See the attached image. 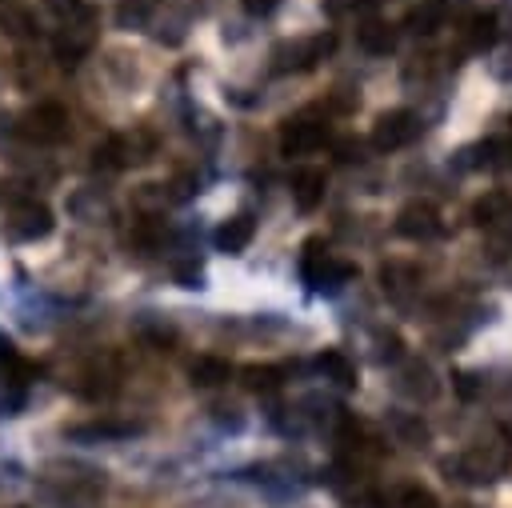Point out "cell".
<instances>
[{"mask_svg": "<svg viewBox=\"0 0 512 508\" xmlns=\"http://www.w3.org/2000/svg\"><path fill=\"white\" fill-rule=\"evenodd\" d=\"M512 212V192L508 188H488L476 204H472V224L476 228H488L492 220H500V216H508Z\"/></svg>", "mask_w": 512, "mask_h": 508, "instance_id": "20", "label": "cell"}, {"mask_svg": "<svg viewBox=\"0 0 512 508\" xmlns=\"http://www.w3.org/2000/svg\"><path fill=\"white\" fill-rule=\"evenodd\" d=\"M508 444H472L460 456L444 460L440 468L448 472V480H464V484H492L496 476H504L508 468Z\"/></svg>", "mask_w": 512, "mask_h": 508, "instance_id": "2", "label": "cell"}, {"mask_svg": "<svg viewBox=\"0 0 512 508\" xmlns=\"http://www.w3.org/2000/svg\"><path fill=\"white\" fill-rule=\"evenodd\" d=\"M300 276L312 292H340L344 284L356 280V264L332 256L324 236H308L304 248H300Z\"/></svg>", "mask_w": 512, "mask_h": 508, "instance_id": "1", "label": "cell"}, {"mask_svg": "<svg viewBox=\"0 0 512 508\" xmlns=\"http://www.w3.org/2000/svg\"><path fill=\"white\" fill-rule=\"evenodd\" d=\"M420 116L408 112V108H392V112H380L376 124H372V148L380 152H396V148H408L416 136H420Z\"/></svg>", "mask_w": 512, "mask_h": 508, "instance_id": "7", "label": "cell"}, {"mask_svg": "<svg viewBox=\"0 0 512 508\" xmlns=\"http://www.w3.org/2000/svg\"><path fill=\"white\" fill-rule=\"evenodd\" d=\"M240 8H244L248 16H268V12L280 8V0H240Z\"/></svg>", "mask_w": 512, "mask_h": 508, "instance_id": "33", "label": "cell"}, {"mask_svg": "<svg viewBox=\"0 0 512 508\" xmlns=\"http://www.w3.org/2000/svg\"><path fill=\"white\" fill-rule=\"evenodd\" d=\"M252 236H256V216L252 212H232L228 220H220L212 240H216V248L224 256H236V252H244L252 244Z\"/></svg>", "mask_w": 512, "mask_h": 508, "instance_id": "11", "label": "cell"}, {"mask_svg": "<svg viewBox=\"0 0 512 508\" xmlns=\"http://www.w3.org/2000/svg\"><path fill=\"white\" fill-rule=\"evenodd\" d=\"M356 44H360L364 52H372V56H388V52L396 48V28H392L388 20H380V16H368V20L356 28Z\"/></svg>", "mask_w": 512, "mask_h": 508, "instance_id": "14", "label": "cell"}, {"mask_svg": "<svg viewBox=\"0 0 512 508\" xmlns=\"http://www.w3.org/2000/svg\"><path fill=\"white\" fill-rule=\"evenodd\" d=\"M80 380H88V384L76 388L84 400H104V396H112V392L120 388V372H116L112 360H92V364L80 372Z\"/></svg>", "mask_w": 512, "mask_h": 508, "instance_id": "13", "label": "cell"}, {"mask_svg": "<svg viewBox=\"0 0 512 508\" xmlns=\"http://www.w3.org/2000/svg\"><path fill=\"white\" fill-rule=\"evenodd\" d=\"M392 508H440V500H436L428 488H420V484H404V488L396 492Z\"/></svg>", "mask_w": 512, "mask_h": 508, "instance_id": "28", "label": "cell"}, {"mask_svg": "<svg viewBox=\"0 0 512 508\" xmlns=\"http://www.w3.org/2000/svg\"><path fill=\"white\" fill-rule=\"evenodd\" d=\"M444 16H448V0H420L408 16H404V28L412 36H432L436 28H444Z\"/></svg>", "mask_w": 512, "mask_h": 508, "instance_id": "16", "label": "cell"}, {"mask_svg": "<svg viewBox=\"0 0 512 508\" xmlns=\"http://www.w3.org/2000/svg\"><path fill=\"white\" fill-rule=\"evenodd\" d=\"M96 44V20H80V24H60L52 36V52L60 64H76L92 52Z\"/></svg>", "mask_w": 512, "mask_h": 508, "instance_id": "10", "label": "cell"}, {"mask_svg": "<svg viewBox=\"0 0 512 508\" xmlns=\"http://www.w3.org/2000/svg\"><path fill=\"white\" fill-rule=\"evenodd\" d=\"M324 188H328V180H324L320 168H300V172L292 176V200H296V208H300V212L320 208Z\"/></svg>", "mask_w": 512, "mask_h": 508, "instance_id": "15", "label": "cell"}, {"mask_svg": "<svg viewBox=\"0 0 512 508\" xmlns=\"http://www.w3.org/2000/svg\"><path fill=\"white\" fill-rule=\"evenodd\" d=\"M332 140V128L316 116H292L280 124V152L284 156H308Z\"/></svg>", "mask_w": 512, "mask_h": 508, "instance_id": "8", "label": "cell"}, {"mask_svg": "<svg viewBox=\"0 0 512 508\" xmlns=\"http://www.w3.org/2000/svg\"><path fill=\"white\" fill-rule=\"evenodd\" d=\"M504 436H508V444H512V420H508V424H504Z\"/></svg>", "mask_w": 512, "mask_h": 508, "instance_id": "35", "label": "cell"}, {"mask_svg": "<svg viewBox=\"0 0 512 508\" xmlns=\"http://www.w3.org/2000/svg\"><path fill=\"white\" fill-rule=\"evenodd\" d=\"M392 228H396V236L424 244V240L444 236V216H440V208H436L432 200H408V204L396 212Z\"/></svg>", "mask_w": 512, "mask_h": 508, "instance_id": "6", "label": "cell"}, {"mask_svg": "<svg viewBox=\"0 0 512 508\" xmlns=\"http://www.w3.org/2000/svg\"><path fill=\"white\" fill-rule=\"evenodd\" d=\"M16 132H20L24 140H32V144H60V140L68 136V108L56 104V100H36V104L20 116Z\"/></svg>", "mask_w": 512, "mask_h": 508, "instance_id": "5", "label": "cell"}, {"mask_svg": "<svg viewBox=\"0 0 512 508\" xmlns=\"http://www.w3.org/2000/svg\"><path fill=\"white\" fill-rule=\"evenodd\" d=\"M396 392L408 396V400H432L440 392V384H436V376L424 360H404L400 372H396Z\"/></svg>", "mask_w": 512, "mask_h": 508, "instance_id": "12", "label": "cell"}, {"mask_svg": "<svg viewBox=\"0 0 512 508\" xmlns=\"http://www.w3.org/2000/svg\"><path fill=\"white\" fill-rule=\"evenodd\" d=\"M316 368L324 372V380H332L336 388H356L360 380H356V364L340 352V348H324L320 356H316Z\"/></svg>", "mask_w": 512, "mask_h": 508, "instance_id": "18", "label": "cell"}, {"mask_svg": "<svg viewBox=\"0 0 512 508\" xmlns=\"http://www.w3.org/2000/svg\"><path fill=\"white\" fill-rule=\"evenodd\" d=\"M0 32L12 36V40H28V36H36V16H32L28 8L4 4V8H0Z\"/></svg>", "mask_w": 512, "mask_h": 508, "instance_id": "22", "label": "cell"}, {"mask_svg": "<svg viewBox=\"0 0 512 508\" xmlns=\"http://www.w3.org/2000/svg\"><path fill=\"white\" fill-rule=\"evenodd\" d=\"M336 160H340V164L360 160V140H340V144H336Z\"/></svg>", "mask_w": 512, "mask_h": 508, "instance_id": "34", "label": "cell"}, {"mask_svg": "<svg viewBox=\"0 0 512 508\" xmlns=\"http://www.w3.org/2000/svg\"><path fill=\"white\" fill-rule=\"evenodd\" d=\"M480 232H484V244H488V252H492L496 260H508V256H512V212L500 216V220H492V224L480 228Z\"/></svg>", "mask_w": 512, "mask_h": 508, "instance_id": "23", "label": "cell"}, {"mask_svg": "<svg viewBox=\"0 0 512 508\" xmlns=\"http://www.w3.org/2000/svg\"><path fill=\"white\" fill-rule=\"evenodd\" d=\"M188 376H192L196 388H220V384H228L232 364H228L224 356H196V360L188 364Z\"/></svg>", "mask_w": 512, "mask_h": 508, "instance_id": "19", "label": "cell"}, {"mask_svg": "<svg viewBox=\"0 0 512 508\" xmlns=\"http://www.w3.org/2000/svg\"><path fill=\"white\" fill-rule=\"evenodd\" d=\"M392 424H396V436H400L404 444H424V440H428V428L420 424V416L400 412V416H392Z\"/></svg>", "mask_w": 512, "mask_h": 508, "instance_id": "29", "label": "cell"}, {"mask_svg": "<svg viewBox=\"0 0 512 508\" xmlns=\"http://www.w3.org/2000/svg\"><path fill=\"white\" fill-rule=\"evenodd\" d=\"M240 376H244L248 392H276L280 380H284V368H276V364H248Z\"/></svg>", "mask_w": 512, "mask_h": 508, "instance_id": "25", "label": "cell"}, {"mask_svg": "<svg viewBox=\"0 0 512 508\" xmlns=\"http://www.w3.org/2000/svg\"><path fill=\"white\" fill-rule=\"evenodd\" d=\"M156 16V0H120L116 4V28L124 32H148Z\"/></svg>", "mask_w": 512, "mask_h": 508, "instance_id": "21", "label": "cell"}, {"mask_svg": "<svg viewBox=\"0 0 512 508\" xmlns=\"http://www.w3.org/2000/svg\"><path fill=\"white\" fill-rule=\"evenodd\" d=\"M16 508H24V504H16Z\"/></svg>", "mask_w": 512, "mask_h": 508, "instance_id": "36", "label": "cell"}, {"mask_svg": "<svg viewBox=\"0 0 512 508\" xmlns=\"http://www.w3.org/2000/svg\"><path fill=\"white\" fill-rule=\"evenodd\" d=\"M136 332H140L148 344H156V348H164V344L176 340V328H172L164 316H156V312H144V316L136 320Z\"/></svg>", "mask_w": 512, "mask_h": 508, "instance_id": "27", "label": "cell"}, {"mask_svg": "<svg viewBox=\"0 0 512 508\" xmlns=\"http://www.w3.org/2000/svg\"><path fill=\"white\" fill-rule=\"evenodd\" d=\"M336 52V32L324 28L316 36H304V40H284L272 48V68L276 72H312L320 60H328Z\"/></svg>", "mask_w": 512, "mask_h": 508, "instance_id": "3", "label": "cell"}, {"mask_svg": "<svg viewBox=\"0 0 512 508\" xmlns=\"http://www.w3.org/2000/svg\"><path fill=\"white\" fill-rule=\"evenodd\" d=\"M496 36H500V16L488 8V12H472L468 16V24H464V44L472 48V52H484V48H492L496 44Z\"/></svg>", "mask_w": 512, "mask_h": 508, "instance_id": "17", "label": "cell"}, {"mask_svg": "<svg viewBox=\"0 0 512 508\" xmlns=\"http://www.w3.org/2000/svg\"><path fill=\"white\" fill-rule=\"evenodd\" d=\"M380 284H384V292L404 296L408 288H416V268H412V264H400V260L380 264Z\"/></svg>", "mask_w": 512, "mask_h": 508, "instance_id": "24", "label": "cell"}, {"mask_svg": "<svg viewBox=\"0 0 512 508\" xmlns=\"http://www.w3.org/2000/svg\"><path fill=\"white\" fill-rule=\"evenodd\" d=\"M52 228H56L52 208H48L44 200H36V196L16 200V204L8 208V216H4V232H8V240H16V244H36V240H44Z\"/></svg>", "mask_w": 512, "mask_h": 508, "instance_id": "4", "label": "cell"}, {"mask_svg": "<svg viewBox=\"0 0 512 508\" xmlns=\"http://www.w3.org/2000/svg\"><path fill=\"white\" fill-rule=\"evenodd\" d=\"M176 280L184 288H200V264H176Z\"/></svg>", "mask_w": 512, "mask_h": 508, "instance_id": "32", "label": "cell"}, {"mask_svg": "<svg viewBox=\"0 0 512 508\" xmlns=\"http://www.w3.org/2000/svg\"><path fill=\"white\" fill-rule=\"evenodd\" d=\"M452 384H456V392H460L464 400H476V396L484 392V380H480L476 372H456V376H452Z\"/></svg>", "mask_w": 512, "mask_h": 508, "instance_id": "31", "label": "cell"}, {"mask_svg": "<svg viewBox=\"0 0 512 508\" xmlns=\"http://www.w3.org/2000/svg\"><path fill=\"white\" fill-rule=\"evenodd\" d=\"M140 432H144V424H136V420H84V424L64 428V436L72 444H108V440H128Z\"/></svg>", "mask_w": 512, "mask_h": 508, "instance_id": "9", "label": "cell"}, {"mask_svg": "<svg viewBox=\"0 0 512 508\" xmlns=\"http://www.w3.org/2000/svg\"><path fill=\"white\" fill-rule=\"evenodd\" d=\"M44 8L56 16V24H80V20H96V8L88 0H44Z\"/></svg>", "mask_w": 512, "mask_h": 508, "instance_id": "26", "label": "cell"}, {"mask_svg": "<svg viewBox=\"0 0 512 508\" xmlns=\"http://www.w3.org/2000/svg\"><path fill=\"white\" fill-rule=\"evenodd\" d=\"M376 360L384 364H400L404 360V340L396 336V332H376Z\"/></svg>", "mask_w": 512, "mask_h": 508, "instance_id": "30", "label": "cell"}]
</instances>
